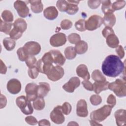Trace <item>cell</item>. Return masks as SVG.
Segmentation results:
<instances>
[{
    "label": "cell",
    "mask_w": 126,
    "mask_h": 126,
    "mask_svg": "<svg viewBox=\"0 0 126 126\" xmlns=\"http://www.w3.org/2000/svg\"><path fill=\"white\" fill-rule=\"evenodd\" d=\"M126 5L125 0L116 1L112 4V8L114 11L123 8Z\"/></svg>",
    "instance_id": "cell-39"
},
{
    "label": "cell",
    "mask_w": 126,
    "mask_h": 126,
    "mask_svg": "<svg viewBox=\"0 0 126 126\" xmlns=\"http://www.w3.org/2000/svg\"><path fill=\"white\" fill-rule=\"evenodd\" d=\"M126 112L125 109L117 110L114 113L117 125L118 126H125L126 123Z\"/></svg>",
    "instance_id": "cell-16"
},
{
    "label": "cell",
    "mask_w": 126,
    "mask_h": 126,
    "mask_svg": "<svg viewBox=\"0 0 126 126\" xmlns=\"http://www.w3.org/2000/svg\"><path fill=\"white\" fill-rule=\"evenodd\" d=\"M90 125H92V126H95V125H100V126H102L101 124H99V123H98V122H95L94 121H93V120H91L90 121Z\"/></svg>",
    "instance_id": "cell-55"
},
{
    "label": "cell",
    "mask_w": 126,
    "mask_h": 126,
    "mask_svg": "<svg viewBox=\"0 0 126 126\" xmlns=\"http://www.w3.org/2000/svg\"><path fill=\"white\" fill-rule=\"evenodd\" d=\"M77 75L84 79V80H89L90 78V73L88 71V68L85 64H81L76 68Z\"/></svg>",
    "instance_id": "cell-18"
},
{
    "label": "cell",
    "mask_w": 126,
    "mask_h": 126,
    "mask_svg": "<svg viewBox=\"0 0 126 126\" xmlns=\"http://www.w3.org/2000/svg\"><path fill=\"white\" fill-rule=\"evenodd\" d=\"M82 84L84 88L87 90L89 91H93V85L89 81V80H84L83 81H82Z\"/></svg>",
    "instance_id": "cell-50"
},
{
    "label": "cell",
    "mask_w": 126,
    "mask_h": 126,
    "mask_svg": "<svg viewBox=\"0 0 126 126\" xmlns=\"http://www.w3.org/2000/svg\"><path fill=\"white\" fill-rule=\"evenodd\" d=\"M2 43L6 50L9 51L13 50L16 45L15 40L10 37H6L4 38L2 41Z\"/></svg>",
    "instance_id": "cell-27"
},
{
    "label": "cell",
    "mask_w": 126,
    "mask_h": 126,
    "mask_svg": "<svg viewBox=\"0 0 126 126\" xmlns=\"http://www.w3.org/2000/svg\"><path fill=\"white\" fill-rule=\"evenodd\" d=\"M112 107L109 105H104L102 107L93 111L90 114L91 120L101 122L105 120L111 114Z\"/></svg>",
    "instance_id": "cell-2"
},
{
    "label": "cell",
    "mask_w": 126,
    "mask_h": 126,
    "mask_svg": "<svg viewBox=\"0 0 126 126\" xmlns=\"http://www.w3.org/2000/svg\"><path fill=\"white\" fill-rule=\"evenodd\" d=\"M28 73L30 78L32 79H35L38 76L39 71L36 66H33L31 67H29Z\"/></svg>",
    "instance_id": "cell-40"
},
{
    "label": "cell",
    "mask_w": 126,
    "mask_h": 126,
    "mask_svg": "<svg viewBox=\"0 0 126 126\" xmlns=\"http://www.w3.org/2000/svg\"><path fill=\"white\" fill-rule=\"evenodd\" d=\"M61 108L63 114L66 115H69L72 109L71 105L67 102H65L64 103H63L61 106Z\"/></svg>",
    "instance_id": "cell-43"
},
{
    "label": "cell",
    "mask_w": 126,
    "mask_h": 126,
    "mask_svg": "<svg viewBox=\"0 0 126 126\" xmlns=\"http://www.w3.org/2000/svg\"><path fill=\"white\" fill-rule=\"evenodd\" d=\"M90 101L92 105L96 106L100 104L101 103L102 98L98 94H93L91 96Z\"/></svg>",
    "instance_id": "cell-41"
},
{
    "label": "cell",
    "mask_w": 126,
    "mask_h": 126,
    "mask_svg": "<svg viewBox=\"0 0 126 126\" xmlns=\"http://www.w3.org/2000/svg\"><path fill=\"white\" fill-rule=\"evenodd\" d=\"M113 33H114V30H113V29L111 27H105L102 31V35L105 38H106L109 35L113 34Z\"/></svg>",
    "instance_id": "cell-49"
},
{
    "label": "cell",
    "mask_w": 126,
    "mask_h": 126,
    "mask_svg": "<svg viewBox=\"0 0 126 126\" xmlns=\"http://www.w3.org/2000/svg\"><path fill=\"white\" fill-rule=\"evenodd\" d=\"M42 62L46 65H53V59L51 52L49 51L44 54L41 59Z\"/></svg>",
    "instance_id": "cell-35"
},
{
    "label": "cell",
    "mask_w": 126,
    "mask_h": 126,
    "mask_svg": "<svg viewBox=\"0 0 126 126\" xmlns=\"http://www.w3.org/2000/svg\"><path fill=\"white\" fill-rule=\"evenodd\" d=\"M100 3H101V0H89L88 1V6L90 8L93 9H96L99 6Z\"/></svg>",
    "instance_id": "cell-46"
},
{
    "label": "cell",
    "mask_w": 126,
    "mask_h": 126,
    "mask_svg": "<svg viewBox=\"0 0 126 126\" xmlns=\"http://www.w3.org/2000/svg\"><path fill=\"white\" fill-rule=\"evenodd\" d=\"M80 85V80L77 77H71L69 81L63 86V89L68 93H73L75 89Z\"/></svg>",
    "instance_id": "cell-12"
},
{
    "label": "cell",
    "mask_w": 126,
    "mask_h": 126,
    "mask_svg": "<svg viewBox=\"0 0 126 126\" xmlns=\"http://www.w3.org/2000/svg\"><path fill=\"white\" fill-rule=\"evenodd\" d=\"M103 24L102 18L97 15H93L85 21L86 30L92 31L99 28Z\"/></svg>",
    "instance_id": "cell-5"
},
{
    "label": "cell",
    "mask_w": 126,
    "mask_h": 126,
    "mask_svg": "<svg viewBox=\"0 0 126 126\" xmlns=\"http://www.w3.org/2000/svg\"><path fill=\"white\" fill-rule=\"evenodd\" d=\"M38 124L40 126H50L51 125L49 121L46 119H42L38 122Z\"/></svg>",
    "instance_id": "cell-54"
},
{
    "label": "cell",
    "mask_w": 126,
    "mask_h": 126,
    "mask_svg": "<svg viewBox=\"0 0 126 126\" xmlns=\"http://www.w3.org/2000/svg\"><path fill=\"white\" fill-rule=\"evenodd\" d=\"M107 103L112 108H113L116 104V99L115 96L112 94H110L107 97Z\"/></svg>",
    "instance_id": "cell-48"
},
{
    "label": "cell",
    "mask_w": 126,
    "mask_h": 126,
    "mask_svg": "<svg viewBox=\"0 0 126 126\" xmlns=\"http://www.w3.org/2000/svg\"><path fill=\"white\" fill-rule=\"evenodd\" d=\"M45 103L43 97L38 96L33 102V107L36 110H42L45 107Z\"/></svg>",
    "instance_id": "cell-28"
},
{
    "label": "cell",
    "mask_w": 126,
    "mask_h": 126,
    "mask_svg": "<svg viewBox=\"0 0 126 126\" xmlns=\"http://www.w3.org/2000/svg\"><path fill=\"white\" fill-rule=\"evenodd\" d=\"M101 69L107 76L116 77L125 70V65L118 56L110 55L103 61Z\"/></svg>",
    "instance_id": "cell-1"
},
{
    "label": "cell",
    "mask_w": 126,
    "mask_h": 126,
    "mask_svg": "<svg viewBox=\"0 0 126 126\" xmlns=\"http://www.w3.org/2000/svg\"><path fill=\"white\" fill-rule=\"evenodd\" d=\"M7 71V67L5 64L3 63L2 61L0 60V73L1 74H5L6 72Z\"/></svg>",
    "instance_id": "cell-53"
},
{
    "label": "cell",
    "mask_w": 126,
    "mask_h": 126,
    "mask_svg": "<svg viewBox=\"0 0 126 126\" xmlns=\"http://www.w3.org/2000/svg\"><path fill=\"white\" fill-rule=\"evenodd\" d=\"M67 39L70 43L74 44H76L81 40L80 35L76 33H71L69 34L67 37Z\"/></svg>",
    "instance_id": "cell-37"
},
{
    "label": "cell",
    "mask_w": 126,
    "mask_h": 126,
    "mask_svg": "<svg viewBox=\"0 0 126 126\" xmlns=\"http://www.w3.org/2000/svg\"><path fill=\"white\" fill-rule=\"evenodd\" d=\"M61 27L62 29L67 30L70 29L72 26V22L68 19H64L62 21L60 24Z\"/></svg>",
    "instance_id": "cell-44"
},
{
    "label": "cell",
    "mask_w": 126,
    "mask_h": 126,
    "mask_svg": "<svg viewBox=\"0 0 126 126\" xmlns=\"http://www.w3.org/2000/svg\"><path fill=\"white\" fill-rule=\"evenodd\" d=\"M116 52L120 59H123L125 56V51L122 45H118L116 48Z\"/></svg>",
    "instance_id": "cell-51"
},
{
    "label": "cell",
    "mask_w": 126,
    "mask_h": 126,
    "mask_svg": "<svg viewBox=\"0 0 126 126\" xmlns=\"http://www.w3.org/2000/svg\"><path fill=\"white\" fill-rule=\"evenodd\" d=\"M68 2V5L66 12L69 15H74L76 14L78 10V4L79 3V1L76 0H67Z\"/></svg>",
    "instance_id": "cell-22"
},
{
    "label": "cell",
    "mask_w": 126,
    "mask_h": 126,
    "mask_svg": "<svg viewBox=\"0 0 126 126\" xmlns=\"http://www.w3.org/2000/svg\"><path fill=\"white\" fill-rule=\"evenodd\" d=\"M64 55L68 60H72L76 56V53L74 47L73 46H68L64 50Z\"/></svg>",
    "instance_id": "cell-32"
},
{
    "label": "cell",
    "mask_w": 126,
    "mask_h": 126,
    "mask_svg": "<svg viewBox=\"0 0 126 126\" xmlns=\"http://www.w3.org/2000/svg\"><path fill=\"white\" fill-rule=\"evenodd\" d=\"M26 122L30 125H35L38 123L37 119L33 116H29L25 118Z\"/></svg>",
    "instance_id": "cell-47"
},
{
    "label": "cell",
    "mask_w": 126,
    "mask_h": 126,
    "mask_svg": "<svg viewBox=\"0 0 126 126\" xmlns=\"http://www.w3.org/2000/svg\"><path fill=\"white\" fill-rule=\"evenodd\" d=\"M14 7L21 17L26 18L29 15V8L25 1L16 0L14 3Z\"/></svg>",
    "instance_id": "cell-11"
},
{
    "label": "cell",
    "mask_w": 126,
    "mask_h": 126,
    "mask_svg": "<svg viewBox=\"0 0 126 126\" xmlns=\"http://www.w3.org/2000/svg\"><path fill=\"white\" fill-rule=\"evenodd\" d=\"M7 103V99L6 97L2 94H0V108L2 109L4 107Z\"/></svg>",
    "instance_id": "cell-52"
},
{
    "label": "cell",
    "mask_w": 126,
    "mask_h": 126,
    "mask_svg": "<svg viewBox=\"0 0 126 126\" xmlns=\"http://www.w3.org/2000/svg\"><path fill=\"white\" fill-rule=\"evenodd\" d=\"M53 59V63L57 65H63L65 62V59L61 52L58 50H50Z\"/></svg>",
    "instance_id": "cell-15"
},
{
    "label": "cell",
    "mask_w": 126,
    "mask_h": 126,
    "mask_svg": "<svg viewBox=\"0 0 126 126\" xmlns=\"http://www.w3.org/2000/svg\"><path fill=\"white\" fill-rule=\"evenodd\" d=\"M0 31L2 32H4L6 34H9L13 24L12 23L5 22L3 21L1 19H0Z\"/></svg>",
    "instance_id": "cell-29"
},
{
    "label": "cell",
    "mask_w": 126,
    "mask_h": 126,
    "mask_svg": "<svg viewBox=\"0 0 126 126\" xmlns=\"http://www.w3.org/2000/svg\"><path fill=\"white\" fill-rule=\"evenodd\" d=\"M76 114L80 117H86L88 115L87 104L85 100L80 99L77 103Z\"/></svg>",
    "instance_id": "cell-14"
},
{
    "label": "cell",
    "mask_w": 126,
    "mask_h": 126,
    "mask_svg": "<svg viewBox=\"0 0 126 126\" xmlns=\"http://www.w3.org/2000/svg\"><path fill=\"white\" fill-rule=\"evenodd\" d=\"M101 2L102 3L101 10L104 14L110 12L113 13L114 12L112 8V4L110 0H102Z\"/></svg>",
    "instance_id": "cell-31"
},
{
    "label": "cell",
    "mask_w": 126,
    "mask_h": 126,
    "mask_svg": "<svg viewBox=\"0 0 126 126\" xmlns=\"http://www.w3.org/2000/svg\"><path fill=\"white\" fill-rule=\"evenodd\" d=\"M16 103L24 114L28 115L33 113V109L30 101L25 96H18L16 99Z\"/></svg>",
    "instance_id": "cell-4"
},
{
    "label": "cell",
    "mask_w": 126,
    "mask_h": 126,
    "mask_svg": "<svg viewBox=\"0 0 126 126\" xmlns=\"http://www.w3.org/2000/svg\"><path fill=\"white\" fill-rule=\"evenodd\" d=\"M108 89L112 91L120 97L126 95V82L125 80L117 79L114 82L109 83Z\"/></svg>",
    "instance_id": "cell-3"
},
{
    "label": "cell",
    "mask_w": 126,
    "mask_h": 126,
    "mask_svg": "<svg viewBox=\"0 0 126 126\" xmlns=\"http://www.w3.org/2000/svg\"><path fill=\"white\" fill-rule=\"evenodd\" d=\"M88 45L86 42L83 40H80L75 44L74 47L76 53L78 54H83L88 50Z\"/></svg>",
    "instance_id": "cell-25"
},
{
    "label": "cell",
    "mask_w": 126,
    "mask_h": 126,
    "mask_svg": "<svg viewBox=\"0 0 126 126\" xmlns=\"http://www.w3.org/2000/svg\"><path fill=\"white\" fill-rule=\"evenodd\" d=\"M43 15L48 20H53L57 17L58 11L55 6H49L44 10Z\"/></svg>",
    "instance_id": "cell-17"
},
{
    "label": "cell",
    "mask_w": 126,
    "mask_h": 126,
    "mask_svg": "<svg viewBox=\"0 0 126 126\" xmlns=\"http://www.w3.org/2000/svg\"><path fill=\"white\" fill-rule=\"evenodd\" d=\"M50 85L46 82H40L38 85V96L44 97L50 91Z\"/></svg>",
    "instance_id": "cell-20"
},
{
    "label": "cell",
    "mask_w": 126,
    "mask_h": 126,
    "mask_svg": "<svg viewBox=\"0 0 126 126\" xmlns=\"http://www.w3.org/2000/svg\"><path fill=\"white\" fill-rule=\"evenodd\" d=\"M31 4L32 11L34 13H41L43 8V5L41 0H29Z\"/></svg>",
    "instance_id": "cell-24"
},
{
    "label": "cell",
    "mask_w": 126,
    "mask_h": 126,
    "mask_svg": "<svg viewBox=\"0 0 126 126\" xmlns=\"http://www.w3.org/2000/svg\"><path fill=\"white\" fill-rule=\"evenodd\" d=\"M17 54L18 55L19 60L22 62L26 61L29 56L23 47H20L17 50Z\"/></svg>",
    "instance_id": "cell-34"
},
{
    "label": "cell",
    "mask_w": 126,
    "mask_h": 126,
    "mask_svg": "<svg viewBox=\"0 0 126 126\" xmlns=\"http://www.w3.org/2000/svg\"><path fill=\"white\" fill-rule=\"evenodd\" d=\"M26 65L29 67H31L36 64V59L34 56L29 55L27 59L26 60Z\"/></svg>",
    "instance_id": "cell-45"
},
{
    "label": "cell",
    "mask_w": 126,
    "mask_h": 126,
    "mask_svg": "<svg viewBox=\"0 0 126 126\" xmlns=\"http://www.w3.org/2000/svg\"><path fill=\"white\" fill-rule=\"evenodd\" d=\"M7 89L11 94H17L21 90V82L17 79H11L7 83Z\"/></svg>",
    "instance_id": "cell-13"
},
{
    "label": "cell",
    "mask_w": 126,
    "mask_h": 126,
    "mask_svg": "<svg viewBox=\"0 0 126 126\" xmlns=\"http://www.w3.org/2000/svg\"><path fill=\"white\" fill-rule=\"evenodd\" d=\"M1 18L5 22L11 23L14 19L12 12L8 10H4L1 13Z\"/></svg>",
    "instance_id": "cell-33"
},
{
    "label": "cell",
    "mask_w": 126,
    "mask_h": 126,
    "mask_svg": "<svg viewBox=\"0 0 126 126\" xmlns=\"http://www.w3.org/2000/svg\"><path fill=\"white\" fill-rule=\"evenodd\" d=\"M92 78L95 82H104L106 81L105 77L102 75L101 72L98 69H95L92 73Z\"/></svg>",
    "instance_id": "cell-30"
},
{
    "label": "cell",
    "mask_w": 126,
    "mask_h": 126,
    "mask_svg": "<svg viewBox=\"0 0 126 126\" xmlns=\"http://www.w3.org/2000/svg\"><path fill=\"white\" fill-rule=\"evenodd\" d=\"M66 41V35L62 32L53 35L50 38V43L53 47H59L65 44Z\"/></svg>",
    "instance_id": "cell-9"
},
{
    "label": "cell",
    "mask_w": 126,
    "mask_h": 126,
    "mask_svg": "<svg viewBox=\"0 0 126 126\" xmlns=\"http://www.w3.org/2000/svg\"><path fill=\"white\" fill-rule=\"evenodd\" d=\"M103 19V24L105 27H112L116 23V17L113 13L110 12L104 14Z\"/></svg>",
    "instance_id": "cell-19"
},
{
    "label": "cell",
    "mask_w": 126,
    "mask_h": 126,
    "mask_svg": "<svg viewBox=\"0 0 126 126\" xmlns=\"http://www.w3.org/2000/svg\"><path fill=\"white\" fill-rule=\"evenodd\" d=\"M109 82L105 81L104 82H95L93 85V91L96 94H99L103 91L108 89Z\"/></svg>",
    "instance_id": "cell-21"
},
{
    "label": "cell",
    "mask_w": 126,
    "mask_h": 126,
    "mask_svg": "<svg viewBox=\"0 0 126 126\" xmlns=\"http://www.w3.org/2000/svg\"><path fill=\"white\" fill-rule=\"evenodd\" d=\"M67 5L68 2L64 0H58L56 3V6L58 9L61 12H66Z\"/></svg>",
    "instance_id": "cell-36"
},
{
    "label": "cell",
    "mask_w": 126,
    "mask_h": 126,
    "mask_svg": "<svg viewBox=\"0 0 126 126\" xmlns=\"http://www.w3.org/2000/svg\"><path fill=\"white\" fill-rule=\"evenodd\" d=\"M13 27L23 33L27 29V24L24 19L22 18H18L14 21Z\"/></svg>",
    "instance_id": "cell-26"
},
{
    "label": "cell",
    "mask_w": 126,
    "mask_h": 126,
    "mask_svg": "<svg viewBox=\"0 0 126 126\" xmlns=\"http://www.w3.org/2000/svg\"><path fill=\"white\" fill-rule=\"evenodd\" d=\"M46 75L48 78L52 81H57L61 79L64 75V69L60 65H52Z\"/></svg>",
    "instance_id": "cell-6"
},
{
    "label": "cell",
    "mask_w": 126,
    "mask_h": 126,
    "mask_svg": "<svg viewBox=\"0 0 126 126\" xmlns=\"http://www.w3.org/2000/svg\"><path fill=\"white\" fill-rule=\"evenodd\" d=\"M23 47L29 55L34 56L38 54L41 51L40 45L35 41H29L25 43Z\"/></svg>",
    "instance_id": "cell-10"
},
{
    "label": "cell",
    "mask_w": 126,
    "mask_h": 126,
    "mask_svg": "<svg viewBox=\"0 0 126 126\" xmlns=\"http://www.w3.org/2000/svg\"><path fill=\"white\" fill-rule=\"evenodd\" d=\"M26 97L31 101L34 100L38 97V85L35 83L28 84L25 87Z\"/></svg>",
    "instance_id": "cell-8"
},
{
    "label": "cell",
    "mask_w": 126,
    "mask_h": 126,
    "mask_svg": "<svg viewBox=\"0 0 126 126\" xmlns=\"http://www.w3.org/2000/svg\"><path fill=\"white\" fill-rule=\"evenodd\" d=\"M85 24V20L84 19H80L75 22V27L79 32H84L86 30Z\"/></svg>",
    "instance_id": "cell-42"
},
{
    "label": "cell",
    "mask_w": 126,
    "mask_h": 126,
    "mask_svg": "<svg viewBox=\"0 0 126 126\" xmlns=\"http://www.w3.org/2000/svg\"><path fill=\"white\" fill-rule=\"evenodd\" d=\"M106 43L110 48H115L119 45V40L115 33L109 35L106 37Z\"/></svg>",
    "instance_id": "cell-23"
},
{
    "label": "cell",
    "mask_w": 126,
    "mask_h": 126,
    "mask_svg": "<svg viewBox=\"0 0 126 126\" xmlns=\"http://www.w3.org/2000/svg\"><path fill=\"white\" fill-rule=\"evenodd\" d=\"M51 121L57 124H62L65 120L64 116L62 110L61 106L58 105L55 107L50 115Z\"/></svg>",
    "instance_id": "cell-7"
},
{
    "label": "cell",
    "mask_w": 126,
    "mask_h": 126,
    "mask_svg": "<svg viewBox=\"0 0 126 126\" xmlns=\"http://www.w3.org/2000/svg\"><path fill=\"white\" fill-rule=\"evenodd\" d=\"M23 32H21L15 28H13L9 33L10 37L14 40H17L20 38L22 35Z\"/></svg>",
    "instance_id": "cell-38"
}]
</instances>
